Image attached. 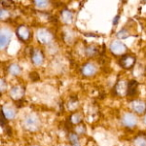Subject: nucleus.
<instances>
[{
    "label": "nucleus",
    "mask_w": 146,
    "mask_h": 146,
    "mask_svg": "<svg viewBox=\"0 0 146 146\" xmlns=\"http://www.w3.org/2000/svg\"><path fill=\"white\" fill-rule=\"evenodd\" d=\"M4 16H5V17L6 16H8V13L6 12L5 9H2L1 10V19H4Z\"/></svg>",
    "instance_id": "24"
},
{
    "label": "nucleus",
    "mask_w": 146,
    "mask_h": 146,
    "mask_svg": "<svg viewBox=\"0 0 146 146\" xmlns=\"http://www.w3.org/2000/svg\"><path fill=\"white\" fill-rule=\"evenodd\" d=\"M119 19H120V16H116V17L114 18V21H113V25H116L117 23H118V21H119Z\"/></svg>",
    "instance_id": "25"
},
{
    "label": "nucleus",
    "mask_w": 146,
    "mask_h": 146,
    "mask_svg": "<svg viewBox=\"0 0 146 146\" xmlns=\"http://www.w3.org/2000/svg\"><path fill=\"white\" fill-rule=\"evenodd\" d=\"M25 125L30 131H35L39 127V120L34 115H28L25 120Z\"/></svg>",
    "instance_id": "1"
},
{
    "label": "nucleus",
    "mask_w": 146,
    "mask_h": 146,
    "mask_svg": "<svg viewBox=\"0 0 146 146\" xmlns=\"http://www.w3.org/2000/svg\"><path fill=\"white\" fill-rule=\"evenodd\" d=\"M98 53V49L95 46H90L86 49V55L87 56H94Z\"/></svg>",
    "instance_id": "17"
},
{
    "label": "nucleus",
    "mask_w": 146,
    "mask_h": 146,
    "mask_svg": "<svg viewBox=\"0 0 146 146\" xmlns=\"http://www.w3.org/2000/svg\"><path fill=\"white\" fill-rule=\"evenodd\" d=\"M117 36H118L119 38H121V39L128 38V37L129 36V32L126 29V28H123V29H121V30H120V31L118 32Z\"/></svg>",
    "instance_id": "21"
},
{
    "label": "nucleus",
    "mask_w": 146,
    "mask_h": 146,
    "mask_svg": "<svg viewBox=\"0 0 146 146\" xmlns=\"http://www.w3.org/2000/svg\"><path fill=\"white\" fill-rule=\"evenodd\" d=\"M8 70H9V72H10L12 75H15V76L20 75L21 72H22V68L19 66L18 64H16V63L11 64L10 66H9V68H8Z\"/></svg>",
    "instance_id": "13"
},
{
    "label": "nucleus",
    "mask_w": 146,
    "mask_h": 146,
    "mask_svg": "<svg viewBox=\"0 0 146 146\" xmlns=\"http://www.w3.org/2000/svg\"><path fill=\"white\" fill-rule=\"evenodd\" d=\"M62 20L65 23H70L72 21V14L69 11L65 10L62 12Z\"/></svg>",
    "instance_id": "19"
},
{
    "label": "nucleus",
    "mask_w": 146,
    "mask_h": 146,
    "mask_svg": "<svg viewBox=\"0 0 146 146\" xmlns=\"http://www.w3.org/2000/svg\"><path fill=\"white\" fill-rule=\"evenodd\" d=\"M34 4L36 5L38 8H46L49 4V0H33Z\"/></svg>",
    "instance_id": "18"
},
{
    "label": "nucleus",
    "mask_w": 146,
    "mask_h": 146,
    "mask_svg": "<svg viewBox=\"0 0 146 146\" xmlns=\"http://www.w3.org/2000/svg\"><path fill=\"white\" fill-rule=\"evenodd\" d=\"M17 35L21 41L25 42L29 38L30 33H29V30H28V28L27 27L22 25V27H20L17 29Z\"/></svg>",
    "instance_id": "7"
},
{
    "label": "nucleus",
    "mask_w": 146,
    "mask_h": 146,
    "mask_svg": "<svg viewBox=\"0 0 146 146\" xmlns=\"http://www.w3.org/2000/svg\"><path fill=\"white\" fill-rule=\"evenodd\" d=\"M12 37V33L7 29L1 30V35H0V47L1 49H5L10 43V40Z\"/></svg>",
    "instance_id": "5"
},
{
    "label": "nucleus",
    "mask_w": 146,
    "mask_h": 146,
    "mask_svg": "<svg viewBox=\"0 0 146 146\" xmlns=\"http://www.w3.org/2000/svg\"><path fill=\"white\" fill-rule=\"evenodd\" d=\"M110 50L114 55H122L127 50V47L121 41H113L110 45Z\"/></svg>",
    "instance_id": "3"
},
{
    "label": "nucleus",
    "mask_w": 146,
    "mask_h": 146,
    "mask_svg": "<svg viewBox=\"0 0 146 146\" xmlns=\"http://www.w3.org/2000/svg\"><path fill=\"white\" fill-rule=\"evenodd\" d=\"M69 121L71 122L72 124H79L80 122L82 121V118H81V116H80L79 114L75 113L74 115H72V116L69 118Z\"/></svg>",
    "instance_id": "20"
},
{
    "label": "nucleus",
    "mask_w": 146,
    "mask_h": 146,
    "mask_svg": "<svg viewBox=\"0 0 146 146\" xmlns=\"http://www.w3.org/2000/svg\"><path fill=\"white\" fill-rule=\"evenodd\" d=\"M37 36H38L39 41L43 44L50 43V42L52 41V39H53V35H52V33L46 29H40L38 31Z\"/></svg>",
    "instance_id": "6"
},
{
    "label": "nucleus",
    "mask_w": 146,
    "mask_h": 146,
    "mask_svg": "<svg viewBox=\"0 0 146 146\" xmlns=\"http://www.w3.org/2000/svg\"><path fill=\"white\" fill-rule=\"evenodd\" d=\"M96 67L93 63H86V64H84L83 67H82V73H83V75H85V76H87V77L93 76L96 73Z\"/></svg>",
    "instance_id": "9"
},
{
    "label": "nucleus",
    "mask_w": 146,
    "mask_h": 146,
    "mask_svg": "<svg viewBox=\"0 0 146 146\" xmlns=\"http://www.w3.org/2000/svg\"><path fill=\"white\" fill-rule=\"evenodd\" d=\"M31 60H32V62H33L34 64H36V65L41 64V63L43 62V60H44V56H43V54H42V52L37 50V49L32 50V52H31Z\"/></svg>",
    "instance_id": "8"
},
{
    "label": "nucleus",
    "mask_w": 146,
    "mask_h": 146,
    "mask_svg": "<svg viewBox=\"0 0 146 146\" xmlns=\"http://www.w3.org/2000/svg\"><path fill=\"white\" fill-rule=\"evenodd\" d=\"M30 78H31V80H33V81H37V80H39V76L36 72H32L30 73Z\"/></svg>",
    "instance_id": "22"
},
{
    "label": "nucleus",
    "mask_w": 146,
    "mask_h": 146,
    "mask_svg": "<svg viewBox=\"0 0 146 146\" xmlns=\"http://www.w3.org/2000/svg\"><path fill=\"white\" fill-rule=\"evenodd\" d=\"M68 139H69V142L72 145H79V136L77 133H70L68 135Z\"/></svg>",
    "instance_id": "15"
},
{
    "label": "nucleus",
    "mask_w": 146,
    "mask_h": 146,
    "mask_svg": "<svg viewBox=\"0 0 146 146\" xmlns=\"http://www.w3.org/2000/svg\"><path fill=\"white\" fill-rule=\"evenodd\" d=\"M11 98H13L14 100H20L23 96V89L21 87H14L10 92Z\"/></svg>",
    "instance_id": "12"
},
{
    "label": "nucleus",
    "mask_w": 146,
    "mask_h": 146,
    "mask_svg": "<svg viewBox=\"0 0 146 146\" xmlns=\"http://www.w3.org/2000/svg\"><path fill=\"white\" fill-rule=\"evenodd\" d=\"M137 82L135 80H131L127 86V95L129 96H133L136 93V88H137Z\"/></svg>",
    "instance_id": "11"
},
{
    "label": "nucleus",
    "mask_w": 146,
    "mask_h": 146,
    "mask_svg": "<svg viewBox=\"0 0 146 146\" xmlns=\"http://www.w3.org/2000/svg\"><path fill=\"white\" fill-rule=\"evenodd\" d=\"M131 107H133V111L136 112L137 114L146 113V102H143V101H140V100L133 101Z\"/></svg>",
    "instance_id": "10"
},
{
    "label": "nucleus",
    "mask_w": 146,
    "mask_h": 146,
    "mask_svg": "<svg viewBox=\"0 0 146 146\" xmlns=\"http://www.w3.org/2000/svg\"><path fill=\"white\" fill-rule=\"evenodd\" d=\"M2 111H3L4 115L6 116L7 119H13L16 115V111L14 109H12L10 107H5V108H2Z\"/></svg>",
    "instance_id": "14"
},
{
    "label": "nucleus",
    "mask_w": 146,
    "mask_h": 146,
    "mask_svg": "<svg viewBox=\"0 0 146 146\" xmlns=\"http://www.w3.org/2000/svg\"><path fill=\"white\" fill-rule=\"evenodd\" d=\"M120 65L122 67L126 68V69H129V68H131L135 65V58L133 56H129V55H126V56H121L120 58Z\"/></svg>",
    "instance_id": "2"
},
{
    "label": "nucleus",
    "mask_w": 146,
    "mask_h": 146,
    "mask_svg": "<svg viewBox=\"0 0 146 146\" xmlns=\"http://www.w3.org/2000/svg\"><path fill=\"white\" fill-rule=\"evenodd\" d=\"M122 123H123L124 126L128 127V128H133L136 125V123H137V120H136V117L133 114L127 113L122 118Z\"/></svg>",
    "instance_id": "4"
},
{
    "label": "nucleus",
    "mask_w": 146,
    "mask_h": 146,
    "mask_svg": "<svg viewBox=\"0 0 146 146\" xmlns=\"http://www.w3.org/2000/svg\"><path fill=\"white\" fill-rule=\"evenodd\" d=\"M135 145H146V135L144 133H141L135 139Z\"/></svg>",
    "instance_id": "16"
},
{
    "label": "nucleus",
    "mask_w": 146,
    "mask_h": 146,
    "mask_svg": "<svg viewBox=\"0 0 146 146\" xmlns=\"http://www.w3.org/2000/svg\"><path fill=\"white\" fill-rule=\"evenodd\" d=\"M6 89V83L4 81V79H1V93H3V91H5Z\"/></svg>",
    "instance_id": "23"
}]
</instances>
